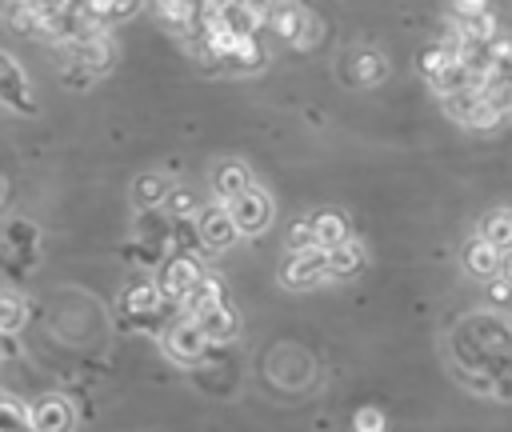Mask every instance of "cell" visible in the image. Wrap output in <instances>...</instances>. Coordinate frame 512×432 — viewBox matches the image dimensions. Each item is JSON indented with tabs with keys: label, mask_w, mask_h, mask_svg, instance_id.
I'll list each match as a JSON object with an SVG mask.
<instances>
[{
	"label": "cell",
	"mask_w": 512,
	"mask_h": 432,
	"mask_svg": "<svg viewBox=\"0 0 512 432\" xmlns=\"http://www.w3.org/2000/svg\"><path fill=\"white\" fill-rule=\"evenodd\" d=\"M224 204H228V212H232V220H236L240 232H260L272 220V200L260 188H244L240 196H232Z\"/></svg>",
	"instance_id": "7"
},
{
	"label": "cell",
	"mask_w": 512,
	"mask_h": 432,
	"mask_svg": "<svg viewBox=\"0 0 512 432\" xmlns=\"http://www.w3.org/2000/svg\"><path fill=\"white\" fill-rule=\"evenodd\" d=\"M340 68H344V80H348V84H376V80H384V72H388L384 56H380L376 48H352Z\"/></svg>",
	"instance_id": "8"
},
{
	"label": "cell",
	"mask_w": 512,
	"mask_h": 432,
	"mask_svg": "<svg viewBox=\"0 0 512 432\" xmlns=\"http://www.w3.org/2000/svg\"><path fill=\"white\" fill-rule=\"evenodd\" d=\"M196 232H200V248H208V252H224V248L240 236V228H236L228 204L200 208V212H196Z\"/></svg>",
	"instance_id": "4"
},
{
	"label": "cell",
	"mask_w": 512,
	"mask_h": 432,
	"mask_svg": "<svg viewBox=\"0 0 512 432\" xmlns=\"http://www.w3.org/2000/svg\"><path fill=\"white\" fill-rule=\"evenodd\" d=\"M356 432H384V416L376 408H360L356 412Z\"/></svg>",
	"instance_id": "20"
},
{
	"label": "cell",
	"mask_w": 512,
	"mask_h": 432,
	"mask_svg": "<svg viewBox=\"0 0 512 432\" xmlns=\"http://www.w3.org/2000/svg\"><path fill=\"white\" fill-rule=\"evenodd\" d=\"M4 244L16 248V252H28L36 244V224L32 220H12L8 232H4Z\"/></svg>",
	"instance_id": "17"
},
{
	"label": "cell",
	"mask_w": 512,
	"mask_h": 432,
	"mask_svg": "<svg viewBox=\"0 0 512 432\" xmlns=\"http://www.w3.org/2000/svg\"><path fill=\"white\" fill-rule=\"evenodd\" d=\"M292 248H316V232H312V220H296L292 232H288V252Z\"/></svg>",
	"instance_id": "19"
},
{
	"label": "cell",
	"mask_w": 512,
	"mask_h": 432,
	"mask_svg": "<svg viewBox=\"0 0 512 432\" xmlns=\"http://www.w3.org/2000/svg\"><path fill=\"white\" fill-rule=\"evenodd\" d=\"M244 188H252V176H248V168H244L240 160H224V164L212 172V192H216L220 200H232V196H240Z\"/></svg>",
	"instance_id": "10"
},
{
	"label": "cell",
	"mask_w": 512,
	"mask_h": 432,
	"mask_svg": "<svg viewBox=\"0 0 512 432\" xmlns=\"http://www.w3.org/2000/svg\"><path fill=\"white\" fill-rule=\"evenodd\" d=\"M0 104L16 108V112H24V116H32V112H36L32 84H28L24 68H20V64H16L8 52H0Z\"/></svg>",
	"instance_id": "6"
},
{
	"label": "cell",
	"mask_w": 512,
	"mask_h": 432,
	"mask_svg": "<svg viewBox=\"0 0 512 432\" xmlns=\"http://www.w3.org/2000/svg\"><path fill=\"white\" fill-rule=\"evenodd\" d=\"M168 192H172V180L168 176H160V172H148V176H140L136 184H132V204L144 212V208H160L164 200H168Z\"/></svg>",
	"instance_id": "12"
},
{
	"label": "cell",
	"mask_w": 512,
	"mask_h": 432,
	"mask_svg": "<svg viewBox=\"0 0 512 432\" xmlns=\"http://www.w3.org/2000/svg\"><path fill=\"white\" fill-rule=\"evenodd\" d=\"M488 296H492L496 304H508V300H512V284H508L504 276H500V280L492 276V284H488Z\"/></svg>",
	"instance_id": "22"
},
{
	"label": "cell",
	"mask_w": 512,
	"mask_h": 432,
	"mask_svg": "<svg viewBox=\"0 0 512 432\" xmlns=\"http://www.w3.org/2000/svg\"><path fill=\"white\" fill-rule=\"evenodd\" d=\"M308 220H312V232H316V244H320V248H336V244L348 240V220H344L340 212L320 208V212L308 216Z\"/></svg>",
	"instance_id": "13"
},
{
	"label": "cell",
	"mask_w": 512,
	"mask_h": 432,
	"mask_svg": "<svg viewBox=\"0 0 512 432\" xmlns=\"http://www.w3.org/2000/svg\"><path fill=\"white\" fill-rule=\"evenodd\" d=\"M28 420L36 432H72V408L64 400H40L28 412Z\"/></svg>",
	"instance_id": "9"
},
{
	"label": "cell",
	"mask_w": 512,
	"mask_h": 432,
	"mask_svg": "<svg viewBox=\"0 0 512 432\" xmlns=\"http://www.w3.org/2000/svg\"><path fill=\"white\" fill-rule=\"evenodd\" d=\"M500 260H504V252H500L496 244L480 240V236L464 248V264H468V272H476V276H484V280H492V276L500 272Z\"/></svg>",
	"instance_id": "11"
},
{
	"label": "cell",
	"mask_w": 512,
	"mask_h": 432,
	"mask_svg": "<svg viewBox=\"0 0 512 432\" xmlns=\"http://www.w3.org/2000/svg\"><path fill=\"white\" fill-rule=\"evenodd\" d=\"M364 264V248L356 240H344L336 248H328V276H356Z\"/></svg>",
	"instance_id": "16"
},
{
	"label": "cell",
	"mask_w": 512,
	"mask_h": 432,
	"mask_svg": "<svg viewBox=\"0 0 512 432\" xmlns=\"http://www.w3.org/2000/svg\"><path fill=\"white\" fill-rule=\"evenodd\" d=\"M500 276L512 284V248H508V252H504V260H500Z\"/></svg>",
	"instance_id": "25"
},
{
	"label": "cell",
	"mask_w": 512,
	"mask_h": 432,
	"mask_svg": "<svg viewBox=\"0 0 512 432\" xmlns=\"http://www.w3.org/2000/svg\"><path fill=\"white\" fill-rule=\"evenodd\" d=\"M0 432H36V428H32V420L16 404L0 400Z\"/></svg>",
	"instance_id": "18"
},
{
	"label": "cell",
	"mask_w": 512,
	"mask_h": 432,
	"mask_svg": "<svg viewBox=\"0 0 512 432\" xmlns=\"http://www.w3.org/2000/svg\"><path fill=\"white\" fill-rule=\"evenodd\" d=\"M480 240H488V244H496L500 252H508V248H512V208L488 212V216L480 220Z\"/></svg>",
	"instance_id": "14"
},
{
	"label": "cell",
	"mask_w": 512,
	"mask_h": 432,
	"mask_svg": "<svg viewBox=\"0 0 512 432\" xmlns=\"http://www.w3.org/2000/svg\"><path fill=\"white\" fill-rule=\"evenodd\" d=\"M444 108H448V116L464 120L468 128H492V124L504 120V116L488 104L484 88H456V92H444Z\"/></svg>",
	"instance_id": "2"
},
{
	"label": "cell",
	"mask_w": 512,
	"mask_h": 432,
	"mask_svg": "<svg viewBox=\"0 0 512 432\" xmlns=\"http://www.w3.org/2000/svg\"><path fill=\"white\" fill-rule=\"evenodd\" d=\"M264 64V48L256 36H236L232 52L224 56V68H240V72H256Z\"/></svg>",
	"instance_id": "15"
},
{
	"label": "cell",
	"mask_w": 512,
	"mask_h": 432,
	"mask_svg": "<svg viewBox=\"0 0 512 432\" xmlns=\"http://www.w3.org/2000/svg\"><path fill=\"white\" fill-rule=\"evenodd\" d=\"M140 4H144V0H112V20H124V16H132Z\"/></svg>",
	"instance_id": "24"
},
{
	"label": "cell",
	"mask_w": 512,
	"mask_h": 432,
	"mask_svg": "<svg viewBox=\"0 0 512 432\" xmlns=\"http://www.w3.org/2000/svg\"><path fill=\"white\" fill-rule=\"evenodd\" d=\"M192 208H196L192 204V192H184V188L180 192H168V212L172 216H192Z\"/></svg>",
	"instance_id": "21"
},
{
	"label": "cell",
	"mask_w": 512,
	"mask_h": 432,
	"mask_svg": "<svg viewBox=\"0 0 512 432\" xmlns=\"http://www.w3.org/2000/svg\"><path fill=\"white\" fill-rule=\"evenodd\" d=\"M456 4V16H476V12H488V0H452Z\"/></svg>",
	"instance_id": "23"
},
{
	"label": "cell",
	"mask_w": 512,
	"mask_h": 432,
	"mask_svg": "<svg viewBox=\"0 0 512 432\" xmlns=\"http://www.w3.org/2000/svg\"><path fill=\"white\" fill-rule=\"evenodd\" d=\"M208 344H212V340L204 336V328H200L192 316H184V320H168V324H164V348H168L176 360H184V364H196V360L204 356Z\"/></svg>",
	"instance_id": "5"
},
{
	"label": "cell",
	"mask_w": 512,
	"mask_h": 432,
	"mask_svg": "<svg viewBox=\"0 0 512 432\" xmlns=\"http://www.w3.org/2000/svg\"><path fill=\"white\" fill-rule=\"evenodd\" d=\"M320 276H328V248H292L288 260L280 264V284L284 288H304L316 284Z\"/></svg>",
	"instance_id": "3"
},
{
	"label": "cell",
	"mask_w": 512,
	"mask_h": 432,
	"mask_svg": "<svg viewBox=\"0 0 512 432\" xmlns=\"http://www.w3.org/2000/svg\"><path fill=\"white\" fill-rule=\"evenodd\" d=\"M200 264L192 260V252H172L164 264H160V292H164V300L168 304H180L184 308V300L192 296V288L200 284Z\"/></svg>",
	"instance_id": "1"
}]
</instances>
